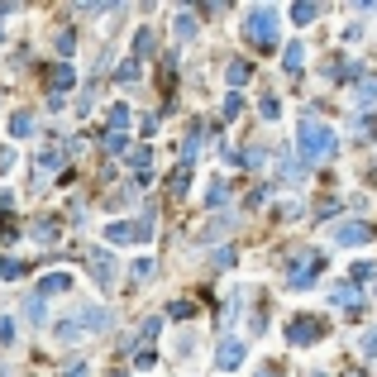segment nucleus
I'll return each mask as SVG.
<instances>
[{"instance_id":"obj_8","label":"nucleus","mask_w":377,"mask_h":377,"mask_svg":"<svg viewBox=\"0 0 377 377\" xmlns=\"http://www.w3.org/2000/svg\"><path fill=\"white\" fill-rule=\"evenodd\" d=\"M72 81H77V67H72V62H57V67H48V101H53V106H62L57 96H62Z\"/></svg>"},{"instance_id":"obj_27","label":"nucleus","mask_w":377,"mask_h":377,"mask_svg":"<svg viewBox=\"0 0 377 377\" xmlns=\"http://www.w3.org/2000/svg\"><path fill=\"white\" fill-rule=\"evenodd\" d=\"M239 110H243V96L229 91V96H225V120H239Z\"/></svg>"},{"instance_id":"obj_26","label":"nucleus","mask_w":377,"mask_h":377,"mask_svg":"<svg viewBox=\"0 0 377 377\" xmlns=\"http://www.w3.org/2000/svg\"><path fill=\"white\" fill-rule=\"evenodd\" d=\"M77 334H86V329H81V325H77V315H72V320H62V325H57V339H67V344H72Z\"/></svg>"},{"instance_id":"obj_30","label":"nucleus","mask_w":377,"mask_h":377,"mask_svg":"<svg viewBox=\"0 0 377 377\" xmlns=\"http://www.w3.org/2000/svg\"><path fill=\"white\" fill-rule=\"evenodd\" d=\"M153 277V258H138L134 263V282H148Z\"/></svg>"},{"instance_id":"obj_12","label":"nucleus","mask_w":377,"mask_h":377,"mask_svg":"<svg viewBox=\"0 0 377 377\" xmlns=\"http://www.w3.org/2000/svg\"><path fill=\"white\" fill-rule=\"evenodd\" d=\"M282 67H287V72H301V67H306V43H287V48H282Z\"/></svg>"},{"instance_id":"obj_14","label":"nucleus","mask_w":377,"mask_h":377,"mask_svg":"<svg viewBox=\"0 0 377 377\" xmlns=\"http://www.w3.org/2000/svg\"><path fill=\"white\" fill-rule=\"evenodd\" d=\"M10 134H15V138L34 134V115H29V110H15V115H10Z\"/></svg>"},{"instance_id":"obj_6","label":"nucleus","mask_w":377,"mask_h":377,"mask_svg":"<svg viewBox=\"0 0 377 377\" xmlns=\"http://www.w3.org/2000/svg\"><path fill=\"white\" fill-rule=\"evenodd\" d=\"M373 239V225H363V220H344V225H334V243L339 248H358V243Z\"/></svg>"},{"instance_id":"obj_24","label":"nucleus","mask_w":377,"mask_h":377,"mask_svg":"<svg viewBox=\"0 0 377 377\" xmlns=\"http://www.w3.org/2000/svg\"><path fill=\"white\" fill-rule=\"evenodd\" d=\"M191 34H196V15L182 10V15H177V38H191Z\"/></svg>"},{"instance_id":"obj_15","label":"nucleus","mask_w":377,"mask_h":377,"mask_svg":"<svg viewBox=\"0 0 377 377\" xmlns=\"http://www.w3.org/2000/svg\"><path fill=\"white\" fill-rule=\"evenodd\" d=\"M24 320H29V325H43V320H48V306H43V297H38V292L24 301Z\"/></svg>"},{"instance_id":"obj_19","label":"nucleus","mask_w":377,"mask_h":377,"mask_svg":"<svg viewBox=\"0 0 377 377\" xmlns=\"http://www.w3.org/2000/svg\"><path fill=\"white\" fill-rule=\"evenodd\" d=\"M358 101L363 106H377V72H368V77L358 81Z\"/></svg>"},{"instance_id":"obj_17","label":"nucleus","mask_w":377,"mask_h":377,"mask_svg":"<svg viewBox=\"0 0 377 377\" xmlns=\"http://www.w3.org/2000/svg\"><path fill=\"white\" fill-rule=\"evenodd\" d=\"M187 182H191V162H182V167L172 172V182H167V191H172V196H187Z\"/></svg>"},{"instance_id":"obj_4","label":"nucleus","mask_w":377,"mask_h":377,"mask_svg":"<svg viewBox=\"0 0 377 377\" xmlns=\"http://www.w3.org/2000/svg\"><path fill=\"white\" fill-rule=\"evenodd\" d=\"M320 268H325V253H315V248H301V258L292 263V272H287V287H292V292L311 287V282L320 277Z\"/></svg>"},{"instance_id":"obj_18","label":"nucleus","mask_w":377,"mask_h":377,"mask_svg":"<svg viewBox=\"0 0 377 377\" xmlns=\"http://www.w3.org/2000/svg\"><path fill=\"white\" fill-rule=\"evenodd\" d=\"M101 148H106V153H129V134H115V129H106Z\"/></svg>"},{"instance_id":"obj_13","label":"nucleus","mask_w":377,"mask_h":377,"mask_svg":"<svg viewBox=\"0 0 377 377\" xmlns=\"http://www.w3.org/2000/svg\"><path fill=\"white\" fill-rule=\"evenodd\" d=\"M77 325H81V329H106V325H110V315L101 311V306H86V311L77 315Z\"/></svg>"},{"instance_id":"obj_35","label":"nucleus","mask_w":377,"mask_h":377,"mask_svg":"<svg viewBox=\"0 0 377 377\" xmlns=\"http://www.w3.org/2000/svg\"><path fill=\"white\" fill-rule=\"evenodd\" d=\"M258 377H282V373H277V368H272V363H268V368H263V373H258Z\"/></svg>"},{"instance_id":"obj_2","label":"nucleus","mask_w":377,"mask_h":377,"mask_svg":"<svg viewBox=\"0 0 377 377\" xmlns=\"http://www.w3.org/2000/svg\"><path fill=\"white\" fill-rule=\"evenodd\" d=\"M243 38H248L253 48L272 53L277 38H282V10H272V5H253V10L243 15Z\"/></svg>"},{"instance_id":"obj_9","label":"nucleus","mask_w":377,"mask_h":377,"mask_svg":"<svg viewBox=\"0 0 377 377\" xmlns=\"http://www.w3.org/2000/svg\"><path fill=\"white\" fill-rule=\"evenodd\" d=\"M243 353H248V349H243V339H225V344L215 349V363L225 368V373H234V368L243 363Z\"/></svg>"},{"instance_id":"obj_29","label":"nucleus","mask_w":377,"mask_h":377,"mask_svg":"<svg viewBox=\"0 0 377 377\" xmlns=\"http://www.w3.org/2000/svg\"><path fill=\"white\" fill-rule=\"evenodd\" d=\"M225 196H229V187H225V182H215V187L206 191V206H225Z\"/></svg>"},{"instance_id":"obj_7","label":"nucleus","mask_w":377,"mask_h":377,"mask_svg":"<svg viewBox=\"0 0 377 377\" xmlns=\"http://www.w3.org/2000/svg\"><path fill=\"white\" fill-rule=\"evenodd\" d=\"M86 268L96 272V282H101V287H115V272H120L115 253H106V248H91V253H86Z\"/></svg>"},{"instance_id":"obj_23","label":"nucleus","mask_w":377,"mask_h":377,"mask_svg":"<svg viewBox=\"0 0 377 377\" xmlns=\"http://www.w3.org/2000/svg\"><path fill=\"white\" fill-rule=\"evenodd\" d=\"M125 125H129V106H110V129L125 134Z\"/></svg>"},{"instance_id":"obj_11","label":"nucleus","mask_w":377,"mask_h":377,"mask_svg":"<svg viewBox=\"0 0 377 377\" xmlns=\"http://www.w3.org/2000/svg\"><path fill=\"white\" fill-rule=\"evenodd\" d=\"M329 301H334L339 311H349V315H358V287H349V282H344V287H334V292H329Z\"/></svg>"},{"instance_id":"obj_33","label":"nucleus","mask_w":377,"mask_h":377,"mask_svg":"<svg viewBox=\"0 0 377 377\" xmlns=\"http://www.w3.org/2000/svg\"><path fill=\"white\" fill-rule=\"evenodd\" d=\"M10 339H15V320H5V315H0V344H10Z\"/></svg>"},{"instance_id":"obj_25","label":"nucleus","mask_w":377,"mask_h":377,"mask_svg":"<svg viewBox=\"0 0 377 377\" xmlns=\"http://www.w3.org/2000/svg\"><path fill=\"white\" fill-rule=\"evenodd\" d=\"M258 115H263V120H277V115H282V101H277V96H263V101H258Z\"/></svg>"},{"instance_id":"obj_20","label":"nucleus","mask_w":377,"mask_h":377,"mask_svg":"<svg viewBox=\"0 0 377 377\" xmlns=\"http://www.w3.org/2000/svg\"><path fill=\"white\" fill-rule=\"evenodd\" d=\"M62 158H67L62 148H48V153H38V172H57V167H62Z\"/></svg>"},{"instance_id":"obj_16","label":"nucleus","mask_w":377,"mask_h":377,"mask_svg":"<svg viewBox=\"0 0 377 377\" xmlns=\"http://www.w3.org/2000/svg\"><path fill=\"white\" fill-rule=\"evenodd\" d=\"M225 77H229V86H243V81L253 77V67H248V62H239V57H229V67H225Z\"/></svg>"},{"instance_id":"obj_31","label":"nucleus","mask_w":377,"mask_h":377,"mask_svg":"<svg viewBox=\"0 0 377 377\" xmlns=\"http://www.w3.org/2000/svg\"><path fill=\"white\" fill-rule=\"evenodd\" d=\"M138 72H143V67H138V57H129V62L120 67V81H138Z\"/></svg>"},{"instance_id":"obj_28","label":"nucleus","mask_w":377,"mask_h":377,"mask_svg":"<svg viewBox=\"0 0 377 377\" xmlns=\"http://www.w3.org/2000/svg\"><path fill=\"white\" fill-rule=\"evenodd\" d=\"M34 239L53 243V239H57V225H53V220H43V225H34Z\"/></svg>"},{"instance_id":"obj_34","label":"nucleus","mask_w":377,"mask_h":377,"mask_svg":"<svg viewBox=\"0 0 377 377\" xmlns=\"http://www.w3.org/2000/svg\"><path fill=\"white\" fill-rule=\"evenodd\" d=\"M363 353H368V358L377 353V329H373V334H363Z\"/></svg>"},{"instance_id":"obj_10","label":"nucleus","mask_w":377,"mask_h":377,"mask_svg":"<svg viewBox=\"0 0 377 377\" xmlns=\"http://www.w3.org/2000/svg\"><path fill=\"white\" fill-rule=\"evenodd\" d=\"M62 292H72V277H67V272H48V277H38V297H62Z\"/></svg>"},{"instance_id":"obj_32","label":"nucleus","mask_w":377,"mask_h":377,"mask_svg":"<svg viewBox=\"0 0 377 377\" xmlns=\"http://www.w3.org/2000/svg\"><path fill=\"white\" fill-rule=\"evenodd\" d=\"M62 377H91V368L77 358V363H67V368H62Z\"/></svg>"},{"instance_id":"obj_5","label":"nucleus","mask_w":377,"mask_h":377,"mask_svg":"<svg viewBox=\"0 0 377 377\" xmlns=\"http://www.w3.org/2000/svg\"><path fill=\"white\" fill-rule=\"evenodd\" d=\"M320 334H325V320H320V315H297V320L287 325V339H292V344H315Z\"/></svg>"},{"instance_id":"obj_3","label":"nucleus","mask_w":377,"mask_h":377,"mask_svg":"<svg viewBox=\"0 0 377 377\" xmlns=\"http://www.w3.org/2000/svg\"><path fill=\"white\" fill-rule=\"evenodd\" d=\"M153 229H158V220L153 215L115 220V225H106V243H143V239H153Z\"/></svg>"},{"instance_id":"obj_1","label":"nucleus","mask_w":377,"mask_h":377,"mask_svg":"<svg viewBox=\"0 0 377 377\" xmlns=\"http://www.w3.org/2000/svg\"><path fill=\"white\" fill-rule=\"evenodd\" d=\"M339 148V134H334V125H325V120H315V115H301V129H297V158L306 162V167H315V162H325L329 153Z\"/></svg>"},{"instance_id":"obj_21","label":"nucleus","mask_w":377,"mask_h":377,"mask_svg":"<svg viewBox=\"0 0 377 377\" xmlns=\"http://www.w3.org/2000/svg\"><path fill=\"white\" fill-rule=\"evenodd\" d=\"M315 15H320V5H311V0H301V5H292V20H297V24H311Z\"/></svg>"},{"instance_id":"obj_22","label":"nucleus","mask_w":377,"mask_h":377,"mask_svg":"<svg viewBox=\"0 0 377 377\" xmlns=\"http://www.w3.org/2000/svg\"><path fill=\"white\" fill-rule=\"evenodd\" d=\"M148 162H153V148H148V143H138V148H129V167H138V172H143Z\"/></svg>"}]
</instances>
